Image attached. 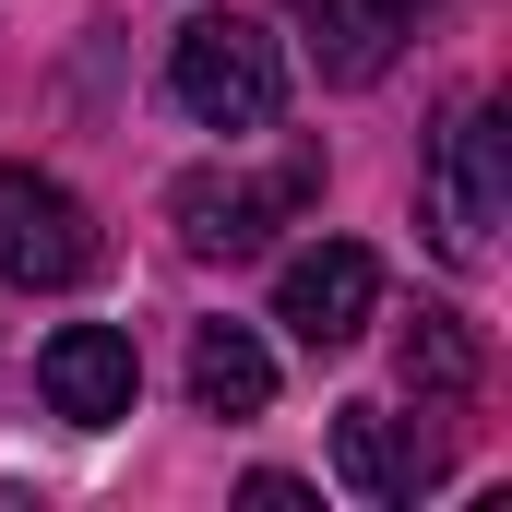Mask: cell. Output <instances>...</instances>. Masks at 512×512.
Here are the masks:
<instances>
[{
    "label": "cell",
    "instance_id": "6",
    "mask_svg": "<svg viewBox=\"0 0 512 512\" xmlns=\"http://www.w3.org/2000/svg\"><path fill=\"white\" fill-rule=\"evenodd\" d=\"M36 393H48L72 429H120L131 393H143V358H131V334H108V322H72V334L36 346Z\"/></svg>",
    "mask_w": 512,
    "mask_h": 512
},
{
    "label": "cell",
    "instance_id": "8",
    "mask_svg": "<svg viewBox=\"0 0 512 512\" xmlns=\"http://www.w3.org/2000/svg\"><path fill=\"white\" fill-rule=\"evenodd\" d=\"M191 405L203 417H262L274 405V358H262L251 322H203L191 334Z\"/></svg>",
    "mask_w": 512,
    "mask_h": 512
},
{
    "label": "cell",
    "instance_id": "7",
    "mask_svg": "<svg viewBox=\"0 0 512 512\" xmlns=\"http://www.w3.org/2000/svg\"><path fill=\"white\" fill-rule=\"evenodd\" d=\"M286 12H298L322 84H382L393 48H405V0H286Z\"/></svg>",
    "mask_w": 512,
    "mask_h": 512
},
{
    "label": "cell",
    "instance_id": "3",
    "mask_svg": "<svg viewBox=\"0 0 512 512\" xmlns=\"http://www.w3.org/2000/svg\"><path fill=\"white\" fill-rule=\"evenodd\" d=\"M501 203H512L501 108H453V120H441V143H429V239H441V262H489Z\"/></svg>",
    "mask_w": 512,
    "mask_h": 512
},
{
    "label": "cell",
    "instance_id": "5",
    "mask_svg": "<svg viewBox=\"0 0 512 512\" xmlns=\"http://www.w3.org/2000/svg\"><path fill=\"white\" fill-rule=\"evenodd\" d=\"M370 310H382V262L358 251V239H322V251H298L286 274H274V322H286L310 358L358 346V334H370Z\"/></svg>",
    "mask_w": 512,
    "mask_h": 512
},
{
    "label": "cell",
    "instance_id": "9",
    "mask_svg": "<svg viewBox=\"0 0 512 512\" xmlns=\"http://www.w3.org/2000/svg\"><path fill=\"white\" fill-rule=\"evenodd\" d=\"M334 477H346L358 501H417V489H429V453L393 441L382 405H334Z\"/></svg>",
    "mask_w": 512,
    "mask_h": 512
},
{
    "label": "cell",
    "instance_id": "1",
    "mask_svg": "<svg viewBox=\"0 0 512 512\" xmlns=\"http://www.w3.org/2000/svg\"><path fill=\"white\" fill-rule=\"evenodd\" d=\"M167 96L203 131H274L286 120V48L251 12H191L179 48H167Z\"/></svg>",
    "mask_w": 512,
    "mask_h": 512
},
{
    "label": "cell",
    "instance_id": "2",
    "mask_svg": "<svg viewBox=\"0 0 512 512\" xmlns=\"http://www.w3.org/2000/svg\"><path fill=\"white\" fill-rule=\"evenodd\" d=\"M310 191H322V167H310V155H286L274 179H227V167H191V179L167 191V227H179V251H191V262H251L262 239H274V227H286V215L310 203Z\"/></svg>",
    "mask_w": 512,
    "mask_h": 512
},
{
    "label": "cell",
    "instance_id": "10",
    "mask_svg": "<svg viewBox=\"0 0 512 512\" xmlns=\"http://www.w3.org/2000/svg\"><path fill=\"white\" fill-rule=\"evenodd\" d=\"M477 382V334L453 322V310H417V334H405V393H465Z\"/></svg>",
    "mask_w": 512,
    "mask_h": 512
},
{
    "label": "cell",
    "instance_id": "4",
    "mask_svg": "<svg viewBox=\"0 0 512 512\" xmlns=\"http://www.w3.org/2000/svg\"><path fill=\"white\" fill-rule=\"evenodd\" d=\"M96 274V215L48 167H0V286H84Z\"/></svg>",
    "mask_w": 512,
    "mask_h": 512
}]
</instances>
